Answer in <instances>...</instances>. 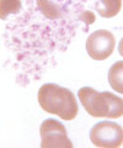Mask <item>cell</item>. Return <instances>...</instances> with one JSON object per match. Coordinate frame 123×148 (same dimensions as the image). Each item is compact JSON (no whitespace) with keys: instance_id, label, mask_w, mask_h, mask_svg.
<instances>
[{"instance_id":"obj_1","label":"cell","mask_w":123,"mask_h":148,"mask_svg":"<svg viewBox=\"0 0 123 148\" xmlns=\"http://www.w3.org/2000/svg\"><path fill=\"white\" fill-rule=\"evenodd\" d=\"M88 0H27L22 14L6 25L5 42L16 57L17 83L38 80L57 53L64 52L81 24L95 21Z\"/></svg>"},{"instance_id":"obj_2","label":"cell","mask_w":123,"mask_h":148,"mask_svg":"<svg viewBox=\"0 0 123 148\" xmlns=\"http://www.w3.org/2000/svg\"><path fill=\"white\" fill-rule=\"evenodd\" d=\"M38 104L43 111L57 115L65 121L74 120L79 106L73 91L54 83H46L39 88L37 94Z\"/></svg>"},{"instance_id":"obj_3","label":"cell","mask_w":123,"mask_h":148,"mask_svg":"<svg viewBox=\"0 0 123 148\" xmlns=\"http://www.w3.org/2000/svg\"><path fill=\"white\" fill-rule=\"evenodd\" d=\"M78 98L83 108L92 117L118 119L123 116V99L110 91L100 92L91 86L79 89Z\"/></svg>"},{"instance_id":"obj_4","label":"cell","mask_w":123,"mask_h":148,"mask_svg":"<svg viewBox=\"0 0 123 148\" xmlns=\"http://www.w3.org/2000/svg\"><path fill=\"white\" fill-rule=\"evenodd\" d=\"M90 141L97 147L117 148L123 145V127L113 121L97 122L90 131Z\"/></svg>"},{"instance_id":"obj_5","label":"cell","mask_w":123,"mask_h":148,"mask_svg":"<svg viewBox=\"0 0 123 148\" xmlns=\"http://www.w3.org/2000/svg\"><path fill=\"white\" fill-rule=\"evenodd\" d=\"M41 147L43 148H73V143L68 137L67 128L56 119H47L39 127Z\"/></svg>"},{"instance_id":"obj_6","label":"cell","mask_w":123,"mask_h":148,"mask_svg":"<svg viewBox=\"0 0 123 148\" xmlns=\"http://www.w3.org/2000/svg\"><path fill=\"white\" fill-rule=\"evenodd\" d=\"M116 46L115 36L111 31L96 30L86 40V52L94 61H105L113 53Z\"/></svg>"},{"instance_id":"obj_7","label":"cell","mask_w":123,"mask_h":148,"mask_svg":"<svg viewBox=\"0 0 123 148\" xmlns=\"http://www.w3.org/2000/svg\"><path fill=\"white\" fill-rule=\"evenodd\" d=\"M122 8V0H96L94 9L101 17L111 18L118 15Z\"/></svg>"},{"instance_id":"obj_8","label":"cell","mask_w":123,"mask_h":148,"mask_svg":"<svg viewBox=\"0 0 123 148\" xmlns=\"http://www.w3.org/2000/svg\"><path fill=\"white\" fill-rule=\"evenodd\" d=\"M108 84L111 89L123 94V61H117L108 69Z\"/></svg>"},{"instance_id":"obj_9","label":"cell","mask_w":123,"mask_h":148,"mask_svg":"<svg viewBox=\"0 0 123 148\" xmlns=\"http://www.w3.org/2000/svg\"><path fill=\"white\" fill-rule=\"evenodd\" d=\"M21 11V0H0V20H7L10 15H17Z\"/></svg>"},{"instance_id":"obj_10","label":"cell","mask_w":123,"mask_h":148,"mask_svg":"<svg viewBox=\"0 0 123 148\" xmlns=\"http://www.w3.org/2000/svg\"><path fill=\"white\" fill-rule=\"evenodd\" d=\"M118 53L123 57V38L120 41V45H118Z\"/></svg>"}]
</instances>
